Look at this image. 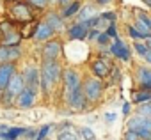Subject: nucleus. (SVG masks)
Instances as JSON below:
<instances>
[{
    "label": "nucleus",
    "mask_w": 151,
    "mask_h": 140,
    "mask_svg": "<svg viewBox=\"0 0 151 140\" xmlns=\"http://www.w3.org/2000/svg\"><path fill=\"white\" fill-rule=\"evenodd\" d=\"M93 71L98 75V76H107L109 75V64L105 62V60H96L94 64H93Z\"/></svg>",
    "instance_id": "obj_12"
},
{
    "label": "nucleus",
    "mask_w": 151,
    "mask_h": 140,
    "mask_svg": "<svg viewBox=\"0 0 151 140\" xmlns=\"http://www.w3.org/2000/svg\"><path fill=\"white\" fill-rule=\"evenodd\" d=\"M18 41H20V37H18L16 34L7 36V44H18Z\"/></svg>",
    "instance_id": "obj_26"
},
{
    "label": "nucleus",
    "mask_w": 151,
    "mask_h": 140,
    "mask_svg": "<svg viewBox=\"0 0 151 140\" xmlns=\"http://www.w3.org/2000/svg\"><path fill=\"white\" fill-rule=\"evenodd\" d=\"M87 34V23H80V25H75L69 29V36L75 39H84Z\"/></svg>",
    "instance_id": "obj_10"
},
{
    "label": "nucleus",
    "mask_w": 151,
    "mask_h": 140,
    "mask_svg": "<svg viewBox=\"0 0 151 140\" xmlns=\"http://www.w3.org/2000/svg\"><path fill=\"white\" fill-rule=\"evenodd\" d=\"M107 36H112V37H116V36H117L116 29H114V27H109V30H107Z\"/></svg>",
    "instance_id": "obj_34"
},
{
    "label": "nucleus",
    "mask_w": 151,
    "mask_h": 140,
    "mask_svg": "<svg viewBox=\"0 0 151 140\" xmlns=\"http://www.w3.org/2000/svg\"><path fill=\"white\" fill-rule=\"evenodd\" d=\"M82 136H84L86 140H94V133H93L89 128H84V129H82Z\"/></svg>",
    "instance_id": "obj_23"
},
{
    "label": "nucleus",
    "mask_w": 151,
    "mask_h": 140,
    "mask_svg": "<svg viewBox=\"0 0 151 140\" xmlns=\"http://www.w3.org/2000/svg\"><path fill=\"white\" fill-rule=\"evenodd\" d=\"M59 53H60V44H59V43H55V41L48 43V44L45 46V50H43V55H45L46 62H48V60H53Z\"/></svg>",
    "instance_id": "obj_8"
},
{
    "label": "nucleus",
    "mask_w": 151,
    "mask_h": 140,
    "mask_svg": "<svg viewBox=\"0 0 151 140\" xmlns=\"http://www.w3.org/2000/svg\"><path fill=\"white\" fill-rule=\"evenodd\" d=\"M137 133H139V136L144 138V140H149V138H151V131H149V129H144V128H142V129H137Z\"/></svg>",
    "instance_id": "obj_24"
},
{
    "label": "nucleus",
    "mask_w": 151,
    "mask_h": 140,
    "mask_svg": "<svg viewBox=\"0 0 151 140\" xmlns=\"http://www.w3.org/2000/svg\"><path fill=\"white\" fill-rule=\"evenodd\" d=\"M98 2H100V4H105V2H109V0H98Z\"/></svg>",
    "instance_id": "obj_40"
},
{
    "label": "nucleus",
    "mask_w": 151,
    "mask_h": 140,
    "mask_svg": "<svg viewBox=\"0 0 151 140\" xmlns=\"http://www.w3.org/2000/svg\"><path fill=\"white\" fill-rule=\"evenodd\" d=\"M126 140H140V136H139L137 131H128L126 133Z\"/></svg>",
    "instance_id": "obj_27"
},
{
    "label": "nucleus",
    "mask_w": 151,
    "mask_h": 140,
    "mask_svg": "<svg viewBox=\"0 0 151 140\" xmlns=\"http://www.w3.org/2000/svg\"><path fill=\"white\" fill-rule=\"evenodd\" d=\"M23 82H25V89L36 92V89L39 87V75H37V69L36 67H29L25 75H23Z\"/></svg>",
    "instance_id": "obj_3"
},
{
    "label": "nucleus",
    "mask_w": 151,
    "mask_h": 140,
    "mask_svg": "<svg viewBox=\"0 0 151 140\" xmlns=\"http://www.w3.org/2000/svg\"><path fill=\"white\" fill-rule=\"evenodd\" d=\"M64 80H66V96L69 99L75 92L80 89V82H78V76H77V73H75V71H66Z\"/></svg>",
    "instance_id": "obj_2"
},
{
    "label": "nucleus",
    "mask_w": 151,
    "mask_h": 140,
    "mask_svg": "<svg viewBox=\"0 0 151 140\" xmlns=\"http://www.w3.org/2000/svg\"><path fill=\"white\" fill-rule=\"evenodd\" d=\"M146 60H147V62H151V50L146 53Z\"/></svg>",
    "instance_id": "obj_37"
},
{
    "label": "nucleus",
    "mask_w": 151,
    "mask_h": 140,
    "mask_svg": "<svg viewBox=\"0 0 151 140\" xmlns=\"http://www.w3.org/2000/svg\"><path fill=\"white\" fill-rule=\"evenodd\" d=\"M30 2H32V4H36V6H39V7H43V6L48 2V0H30Z\"/></svg>",
    "instance_id": "obj_33"
},
{
    "label": "nucleus",
    "mask_w": 151,
    "mask_h": 140,
    "mask_svg": "<svg viewBox=\"0 0 151 140\" xmlns=\"http://www.w3.org/2000/svg\"><path fill=\"white\" fill-rule=\"evenodd\" d=\"M112 53L116 55V57H119V59H123V60H128V50H126V46L121 43V41H116V44L112 46Z\"/></svg>",
    "instance_id": "obj_11"
},
{
    "label": "nucleus",
    "mask_w": 151,
    "mask_h": 140,
    "mask_svg": "<svg viewBox=\"0 0 151 140\" xmlns=\"http://www.w3.org/2000/svg\"><path fill=\"white\" fill-rule=\"evenodd\" d=\"M50 2H53V0H50Z\"/></svg>",
    "instance_id": "obj_42"
},
{
    "label": "nucleus",
    "mask_w": 151,
    "mask_h": 140,
    "mask_svg": "<svg viewBox=\"0 0 151 140\" xmlns=\"http://www.w3.org/2000/svg\"><path fill=\"white\" fill-rule=\"evenodd\" d=\"M52 32H53V29H52L48 23H43V25L37 27V30H36V37H37V39H48V37L52 36Z\"/></svg>",
    "instance_id": "obj_13"
},
{
    "label": "nucleus",
    "mask_w": 151,
    "mask_h": 140,
    "mask_svg": "<svg viewBox=\"0 0 151 140\" xmlns=\"http://www.w3.org/2000/svg\"><path fill=\"white\" fill-rule=\"evenodd\" d=\"M13 13H14L18 18H23V20H29V18H30V14H29V9H27L25 6H16V7L13 9Z\"/></svg>",
    "instance_id": "obj_15"
},
{
    "label": "nucleus",
    "mask_w": 151,
    "mask_h": 140,
    "mask_svg": "<svg viewBox=\"0 0 151 140\" xmlns=\"http://www.w3.org/2000/svg\"><path fill=\"white\" fill-rule=\"evenodd\" d=\"M68 101H69V105H73V106L82 108V106H84V94H82V91L78 89L77 92H75V94H73V96L68 99Z\"/></svg>",
    "instance_id": "obj_14"
},
{
    "label": "nucleus",
    "mask_w": 151,
    "mask_h": 140,
    "mask_svg": "<svg viewBox=\"0 0 151 140\" xmlns=\"http://www.w3.org/2000/svg\"><path fill=\"white\" fill-rule=\"evenodd\" d=\"M66 2H68V0H60V4H66Z\"/></svg>",
    "instance_id": "obj_41"
},
{
    "label": "nucleus",
    "mask_w": 151,
    "mask_h": 140,
    "mask_svg": "<svg viewBox=\"0 0 151 140\" xmlns=\"http://www.w3.org/2000/svg\"><path fill=\"white\" fill-rule=\"evenodd\" d=\"M139 76H140L142 87H151V73H149V71H146V69H140Z\"/></svg>",
    "instance_id": "obj_16"
},
{
    "label": "nucleus",
    "mask_w": 151,
    "mask_h": 140,
    "mask_svg": "<svg viewBox=\"0 0 151 140\" xmlns=\"http://www.w3.org/2000/svg\"><path fill=\"white\" fill-rule=\"evenodd\" d=\"M137 29H139L137 32H139L142 37H144V36H149V29H147V27H142V23H137Z\"/></svg>",
    "instance_id": "obj_25"
},
{
    "label": "nucleus",
    "mask_w": 151,
    "mask_h": 140,
    "mask_svg": "<svg viewBox=\"0 0 151 140\" xmlns=\"http://www.w3.org/2000/svg\"><path fill=\"white\" fill-rule=\"evenodd\" d=\"M9 59H11V48H7V46H0V62L9 60Z\"/></svg>",
    "instance_id": "obj_17"
},
{
    "label": "nucleus",
    "mask_w": 151,
    "mask_h": 140,
    "mask_svg": "<svg viewBox=\"0 0 151 140\" xmlns=\"http://www.w3.org/2000/svg\"><path fill=\"white\" fill-rule=\"evenodd\" d=\"M59 73H60V67H59L57 62H53V60L45 62L43 71H41V84H43V91H45V92H48L50 87L57 82Z\"/></svg>",
    "instance_id": "obj_1"
},
{
    "label": "nucleus",
    "mask_w": 151,
    "mask_h": 140,
    "mask_svg": "<svg viewBox=\"0 0 151 140\" xmlns=\"http://www.w3.org/2000/svg\"><path fill=\"white\" fill-rule=\"evenodd\" d=\"M98 41H100V43H101V44H105V43H107V41H109V36H107V34H101V36H100V37H98Z\"/></svg>",
    "instance_id": "obj_35"
},
{
    "label": "nucleus",
    "mask_w": 151,
    "mask_h": 140,
    "mask_svg": "<svg viewBox=\"0 0 151 140\" xmlns=\"http://www.w3.org/2000/svg\"><path fill=\"white\" fill-rule=\"evenodd\" d=\"M78 9H80V6H78V4H71V6H69V7H68V9H66V11H64L62 14H64V16L68 18V16H73V14L77 13Z\"/></svg>",
    "instance_id": "obj_19"
},
{
    "label": "nucleus",
    "mask_w": 151,
    "mask_h": 140,
    "mask_svg": "<svg viewBox=\"0 0 151 140\" xmlns=\"http://www.w3.org/2000/svg\"><path fill=\"white\" fill-rule=\"evenodd\" d=\"M48 129H50V126H43V128H41V131H39V135H37V140H43V138H45V135L48 133Z\"/></svg>",
    "instance_id": "obj_29"
},
{
    "label": "nucleus",
    "mask_w": 151,
    "mask_h": 140,
    "mask_svg": "<svg viewBox=\"0 0 151 140\" xmlns=\"http://www.w3.org/2000/svg\"><path fill=\"white\" fill-rule=\"evenodd\" d=\"M147 48H149V50H151V37H149V39H147Z\"/></svg>",
    "instance_id": "obj_39"
},
{
    "label": "nucleus",
    "mask_w": 151,
    "mask_h": 140,
    "mask_svg": "<svg viewBox=\"0 0 151 140\" xmlns=\"http://www.w3.org/2000/svg\"><path fill=\"white\" fill-rule=\"evenodd\" d=\"M128 32H130V36H133V37H142V36H140V34H139L133 27H130V29H128Z\"/></svg>",
    "instance_id": "obj_32"
},
{
    "label": "nucleus",
    "mask_w": 151,
    "mask_h": 140,
    "mask_svg": "<svg viewBox=\"0 0 151 140\" xmlns=\"http://www.w3.org/2000/svg\"><path fill=\"white\" fill-rule=\"evenodd\" d=\"M59 140H77V135L71 133V131H62L59 135Z\"/></svg>",
    "instance_id": "obj_20"
},
{
    "label": "nucleus",
    "mask_w": 151,
    "mask_h": 140,
    "mask_svg": "<svg viewBox=\"0 0 151 140\" xmlns=\"http://www.w3.org/2000/svg\"><path fill=\"white\" fill-rule=\"evenodd\" d=\"M139 21L140 23H144L146 27H151V21L147 20V16H144V14H139Z\"/></svg>",
    "instance_id": "obj_30"
},
{
    "label": "nucleus",
    "mask_w": 151,
    "mask_h": 140,
    "mask_svg": "<svg viewBox=\"0 0 151 140\" xmlns=\"http://www.w3.org/2000/svg\"><path fill=\"white\" fill-rule=\"evenodd\" d=\"M135 50H137L139 53H142V55H146V53L149 51V50H147V46H142V44H139V43L135 44Z\"/></svg>",
    "instance_id": "obj_28"
},
{
    "label": "nucleus",
    "mask_w": 151,
    "mask_h": 140,
    "mask_svg": "<svg viewBox=\"0 0 151 140\" xmlns=\"http://www.w3.org/2000/svg\"><path fill=\"white\" fill-rule=\"evenodd\" d=\"M103 16H105L109 21H114V20H116V14H112V13H107V14H103Z\"/></svg>",
    "instance_id": "obj_36"
},
{
    "label": "nucleus",
    "mask_w": 151,
    "mask_h": 140,
    "mask_svg": "<svg viewBox=\"0 0 151 140\" xmlns=\"http://www.w3.org/2000/svg\"><path fill=\"white\" fill-rule=\"evenodd\" d=\"M123 110H124V114H128V110H130V105H124V106H123Z\"/></svg>",
    "instance_id": "obj_38"
},
{
    "label": "nucleus",
    "mask_w": 151,
    "mask_h": 140,
    "mask_svg": "<svg viewBox=\"0 0 151 140\" xmlns=\"http://www.w3.org/2000/svg\"><path fill=\"white\" fill-rule=\"evenodd\" d=\"M140 112H142V117H146V119H147V117H151V106H144Z\"/></svg>",
    "instance_id": "obj_31"
},
{
    "label": "nucleus",
    "mask_w": 151,
    "mask_h": 140,
    "mask_svg": "<svg viewBox=\"0 0 151 140\" xmlns=\"http://www.w3.org/2000/svg\"><path fill=\"white\" fill-rule=\"evenodd\" d=\"M128 126H130V131H137V129H149L151 131V119H146V117H135V119H132L130 122H128Z\"/></svg>",
    "instance_id": "obj_7"
},
{
    "label": "nucleus",
    "mask_w": 151,
    "mask_h": 140,
    "mask_svg": "<svg viewBox=\"0 0 151 140\" xmlns=\"http://www.w3.org/2000/svg\"><path fill=\"white\" fill-rule=\"evenodd\" d=\"M100 94H101V84L98 80H89L86 84V98L94 101V99L100 98Z\"/></svg>",
    "instance_id": "obj_6"
},
{
    "label": "nucleus",
    "mask_w": 151,
    "mask_h": 140,
    "mask_svg": "<svg viewBox=\"0 0 151 140\" xmlns=\"http://www.w3.org/2000/svg\"><path fill=\"white\" fill-rule=\"evenodd\" d=\"M91 14H93V7H84V9H82V14H80V20L86 21V20L91 18Z\"/></svg>",
    "instance_id": "obj_22"
},
{
    "label": "nucleus",
    "mask_w": 151,
    "mask_h": 140,
    "mask_svg": "<svg viewBox=\"0 0 151 140\" xmlns=\"http://www.w3.org/2000/svg\"><path fill=\"white\" fill-rule=\"evenodd\" d=\"M34 98H36V92L25 89V91L18 96V105H20V106H30V105L34 103Z\"/></svg>",
    "instance_id": "obj_9"
},
{
    "label": "nucleus",
    "mask_w": 151,
    "mask_h": 140,
    "mask_svg": "<svg viewBox=\"0 0 151 140\" xmlns=\"http://www.w3.org/2000/svg\"><path fill=\"white\" fill-rule=\"evenodd\" d=\"M14 73V66L13 64H4L0 67V89H6L9 85V82L13 80Z\"/></svg>",
    "instance_id": "obj_5"
},
{
    "label": "nucleus",
    "mask_w": 151,
    "mask_h": 140,
    "mask_svg": "<svg viewBox=\"0 0 151 140\" xmlns=\"http://www.w3.org/2000/svg\"><path fill=\"white\" fill-rule=\"evenodd\" d=\"M149 99H151V94H149V92H140V94H137V96H135V99H133V101H135V103H142V101H144V103H147Z\"/></svg>",
    "instance_id": "obj_18"
},
{
    "label": "nucleus",
    "mask_w": 151,
    "mask_h": 140,
    "mask_svg": "<svg viewBox=\"0 0 151 140\" xmlns=\"http://www.w3.org/2000/svg\"><path fill=\"white\" fill-rule=\"evenodd\" d=\"M25 91V82H23V76H13V80L9 82L7 85V99H11L13 96H20L22 92Z\"/></svg>",
    "instance_id": "obj_4"
},
{
    "label": "nucleus",
    "mask_w": 151,
    "mask_h": 140,
    "mask_svg": "<svg viewBox=\"0 0 151 140\" xmlns=\"http://www.w3.org/2000/svg\"><path fill=\"white\" fill-rule=\"evenodd\" d=\"M48 25H50L52 29H55V27H60V20H59L55 14H50V16H48Z\"/></svg>",
    "instance_id": "obj_21"
}]
</instances>
